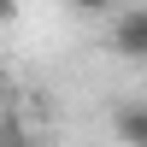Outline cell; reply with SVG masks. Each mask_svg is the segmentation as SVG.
Returning a JSON list of instances; mask_svg holds the SVG:
<instances>
[{
  "label": "cell",
  "mask_w": 147,
  "mask_h": 147,
  "mask_svg": "<svg viewBox=\"0 0 147 147\" xmlns=\"http://www.w3.org/2000/svg\"><path fill=\"white\" fill-rule=\"evenodd\" d=\"M118 53L147 59V12H129V18L118 24Z\"/></svg>",
  "instance_id": "6da1fadb"
},
{
  "label": "cell",
  "mask_w": 147,
  "mask_h": 147,
  "mask_svg": "<svg viewBox=\"0 0 147 147\" xmlns=\"http://www.w3.org/2000/svg\"><path fill=\"white\" fill-rule=\"evenodd\" d=\"M118 141L124 147H147V106H124L118 112Z\"/></svg>",
  "instance_id": "7a4b0ae2"
},
{
  "label": "cell",
  "mask_w": 147,
  "mask_h": 147,
  "mask_svg": "<svg viewBox=\"0 0 147 147\" xmlns=\"http://www.w3.org/2000/svg\"><path fill=\"white\" fill-rule=\"evenodd\" d=\"M71 6H88V12H100V6H106V0H71Z\"/></svg>",
  "instance_id": "3957f363"
},
{
  "label": "cell",
  "mask_w": 147,
  "mask_h": 147,
  "mask_svg": "<svg viewBox=\"0 0 147 147\" xmlns=\"http://www.w3.org/2000/svg\"><path fill=\"white\" fill-rule=\"evenodd\" d=\"M6 12H12V0H0V18H6Z\"/></svg>",
  "instance_id": "277c9868"
}]
</instances>
